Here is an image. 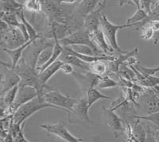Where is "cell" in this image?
<instances>
[{
	"mask_svg": "<svg viewBox=\"0 0 159 142\" xmlns=\"http://www.w3.org/2000/svg\"><path fill=\"white\" fill-rule=\"evenodd\" d=\"M90 71L97 76H103L108 72V69L103 61H96L90 64Z\"/></svg>",
	"mask_w": 159,
	"mask_h": 142,
	"instance_id": "4316f807",
	"label": "cell"
},
{
	"mask_svg": "<svg viewBox=\"0 0 159 142\" xmlns=\"http://www.w3.org/2000/svg\"><path fill=\"white\" fill-rule=\"evenodd\" d=\"M127 142H134L133 140H132L131 137H128V140H127Z\"/></svg>",
	"mask_w": 159,
	"mask_h": 142,
	"instance_id": "d590c367",
	"label": "cell"
},
{
	"mask_svg": "<svg viewBox=\"0 0 159 142\" xmlns=\"http://www.w3.org/2000/svg\"><path fill=\"white\" fill-rule=\"evenodd\" d=\"M134 2L137 6V11L134 15L127 20V24L137 25L139 23L143 22L148 17V15L142 9L141 6H140V1H134Z\"/></svg>",
	"mask_w": 159,
	"mask_h": 142,
	"instance_id": "ffe728a7",
	"label": "cell"
},
{
	"mask_svg": "<svg viewBox=\"0 0 159 142\" xmlns=\"http://www.w3.org/2000/svg\"><path fill=\"white\" fill-rule=\"evenodd\" d=\"M154 137H155L157 142H159V130H155V132H154Z\"/></svg>",
	"mask_w": 159,
	"mask_h": 142,
	"instance_id": "e575fe53",
	"label": "cell"
},
{
	"mask_svg": "<svg viewBox=\"0 0 159 142\" xmlns=\"http://www.w3.org/2000/svg\"><path fill=\"white\" fill-rule=\"evenodd\" d=\"M0 7L2 12L9 13H18V11L24 10L23 3L15 1V0H9V1H0Z\"/></svg>",
	"mask_w": 159,
	"mask_h": 142,
	"instance_id": "7402d4cb",
	"label": "cell"
},
{
	"mask_svg": "<svg viewBox=\"0 0 159 142\" xmlns=\"http://www.w3.org/2000/svg\"><path fill=\"white\" fill-rule=\"evenodd\" d=\"M147 130V137L144 142H157L155 137H154V132L157 130H154L150 126H147L146 127Z\"/></svg>",
	"mask_w": 159,
	"mask_h": 142,
	"instance_id": "1f68e13d",
	"label": "cell"
},
{
	"mask_svg": "<svg viewBox=\"0 0 159 142\" xmlns=\"http://www.w3.org/2000/svg\"><path fill=\"white\" fill-rule=\"evenodd\" d=\"M24 10L33 13H41L42 11V1L38 0H27L23 3Z\"/></svg>",
	"mask_w": 159,
	"mask_h": 142,
	"instance_id": "484cf974",
	"label": "cell"
},
{
	"mask_svg": "<svg viewBox=\"0 0 159 142\" xmlns=\"http://www.w3.org/2000/svg\"><path fill=\"white\" fill-rule=\"evenodd\" d=\"M61 71H62L65 74H71V75H72V74L74 73L75 69L74 66H72L71 64L63 62V64H62Z\"/></svg>",
	"mask_w": 159,
	"mask_h": 142,
	"instance_id": "d6a6232c",
	"label": "cell"
},
{
	"mask_svg": "<svg viewBox=\"0 0 159 142\" xmlns=\"http://www.w3.org/2000/svg\"><path fill=\"white\" fill-rule=\"evenodd\" d=\"M133 67L135 68L139 73H140L143 77H148V76H154L157 72H159V66L154 67V68H146L142 65L136 64Z\"/></svg>",
	"mask_w": 159,
	"mask_h": 142,
	"instance_id": "83f0119b",
	"label": "cell"
},
{
	"mask_svg": "<svg viewBox=\"0 0 159 142\" xmlns=\"http://www.w3.org/2000/svg\"><path fill=\"white\" fill-rule=\"evenodd\" d=\"M22 33L18 28L10 27L6 32L1 33V49L13 50L27 43Z\"/></svg>",
	"mask_w": 159,
	"mask_h": 142,
	"instance_id": "8992f818",
	"label": "cell"
},
{
	"mask_svg": "<svg viewBox=\"0 0 159 142\" xmlns=\"http://www.w3.org/2000/svg\"><path fill=\"white\" fill-rule=\"evenodd\" d=\"M47 107L57 108L56 106L46 103L44 99L43 95H39L36 98L18 108L17 111L14 113V115L12 116V122L14 124H23L25 120L31 115H33L34 113H35L38 110Z\"/></svg>",
	"mask_w": 159,
	"mask_h": 142,
	"instance_id": "7a4b0ae2",
	"label": "cell"
},
{
	"mask_svg": "<svg viewBox=\"0 0 159 142\" xmlns=\"http://www.w3.org/2000/svg\"><path fill=\"white\" fill-rule=\"evenodd\" d=\"M102 117L103 122L108 128H110L112 131L114 132L116 137H118L119 133H123L125 132V129L123 127V120L121 118L118 116L113 110L111 109L103 107L102 110Z\"/></svg>",
	"mask_w": 159,
	"mask_h": 142,
	"instance_id": "30bf717a",
	"label": "cell"
},
{
	"mask_svg": "<svg viewBox=\"0 0 159 142\" xmlns=\"http://www.w3.org/2000/svg\"><path fill=\"white\" fill-rule=\"evenodd\" d=\"M17 15H18V18H19L20 22H22L24 25H25V28L27 29L28 34H29L30 39V40H38L39 38H42V37L41 35H39L37 32L36 29H34V27L27 20L25 19V17L24 15V10L18 11V13H16Z\"/></svg>",
	"mask_w": 159,
	"mask_h": 142,
	"instance_id": "603a6c76",
	"label": "cell"
},
{
	"mask_svg": "<svg viewBox=\"0 0 159 142\" xmlns=\"http://www.w3.org/2000/svg\"><path fill=\"white\" fill-rule=\"evenodd\" d=\"M70 47L72 50L76 52V53L82 54V55H86V56H100L97 52L94 51V49L91 48L89 45H72Z\"/></svg>",
	"mask_w": 159,
	"mask_h": 142,
	"instance_id": "d4e9b609",
	"label": "cell"
},
{
	"mask_svg": "<svg viewBox=\"0 0 159 142\" xmlns=\"http://www.w3.org/2000/svg\"><path fill=\"white\" fill-rule=\"evenodd\" d=\"M86 99H87L88 105H89V109L91 106L94 104L96 102L100 100V99H106V100H115V99L111 98L109 96L104 95L103 94H101L96 88H92L88 90L84 94Z\"/></svg>",
	"mask_w": 159,
	"mask_h": 142,
	"instance_id": "d6986e66",
	"label": "cell"
},
{
	"mask_svg": "<svg viewBox=\"0 0 159 142\" xmlns=\"http://www.w3.org/2000/svg\"><path fill=\"white\" fill-rule=\"evenodd\" d=\"M38 95H39V93L34 88L30 87H19L18 93L17 95L15 103H13L3 113H1V118L5 117H9V116H13L20 106H22V105L28 103V102H30V101L34 99Z\"/></svg>",
	"mask_w": 159,
	"mask_h": 142,
	"instance_id": "52a82bcc",
	"label": "cell"
},
{
	"mask_svg": "<svg viewBox=\"0 0 159 142\" xmlns=\"http://www.w3.org/2000/svg\"><path fill=\"white\" fill-rule=\"evenodd\" d=\"M100 1L98 0H85V1H80L79 3L76 5V10L78 14L81 15L83 18L89 15L90 13L96 9V6L99 5Z\"/></svg>",
	"mask_w": 159,
	"mask_h": 142,
	"instance_id": "ac0fdd59",
	"label": "cell"
},
{
	"mask_svg": "<svg viewBox=\"0 0 159 142\" xmlns=\"http://www.w3.org/2000/svg\"><path fill=\"white\" fill-rule=\"evenodd\" d=\"M89 105H88L87 99H86L85 95H83V97L80 98V100L76 102L75 106L72 108L71 113L68 114V117L72 114L75 117H76L77 120H80L82 122H86L88 123L93 124V122L89 118Z\"/></svg>",
	"mask_w": 159,
	"mask_h": 142,
	"instance_id": "7c38bea8",
	"label": "cell"
},
{
	"mask_svg": "<svg viewBox=\"0 0 159 142\" xmlns=\"http://www.w3.org/2000/svg\"><path fill=\"white\" fill-rule=\"evenodd\" d=\"M141 31V38L145 41H150L153 40L154 35V30L152 29V27L150 26L148 24L143 25L141 29H139Z\"/></svg>",
	"mask_w": 159,
	"mask_h": 142,
	"instance_id": "4dcf8cb0",
	"label": "cell"
},
{
	"mask_svg": "<svg viewBox=\"0 0 159 142\" xmlns=\"http://www.w3.org/2000/svg\"><path fill=\"white\" fill-rule=\"evenodd\" d=\"M40 127L50 134L55 135L66 142H83L82 139L78 138L76 136L72 134L67 128L65 127V124L62 122L57 124L40 125Z\"/></svg>",
	"mask_w": 159,
	"mask_h": 142,
	"instance_id": "ba28073f",
	"label": "cell"
},
{
	"mask_svg": "<svg viewBox=\"0 0 159 142\" xmlns=\"http://www.w3.org/2000/svg\"><path fill=\"white\" fill-rule=\"evenodd\" d=\"M20 81V77L14 71L11 70V73L6 75L2 72L1 76V95H4L13 87L19 85Z\"/></svg>",
	"mask_w": 159,
	"mask_h": 142,
	"instance_id": "5bb4252c",
	"label": "cell"
},
{
	"mask_svg": "<svg viewBox=\"0 0 159 142\" xmlns=\"http://www.w3.org/2000/svg\"><path fill=\"white\" fill-rule=\"evenodd\" d=\"M148 24L150 26L152 27V29H154V32H157V31H159V21H157V20H154V21H150V22H149ZM146 24V25H147Z\"/></svg>",
	"mask_w": 159,
	"mask_h": 142,
	"instance_id": "836d02e7",
	"label": "cell"
},
{
	"mask_svg": "<svg viewBox=\"0 0 159 142\" xmlns=\"http://www.w3.org/2000/svg\"><path fill=\"white\" fill-rule=\"evenodd\" d=\"M139 83L143 87L150 88V87H156L159 86V77L155 76H148V77H143L139 79Z\"/></svg>",
	"mask_w": 159,
	"mask_h": 142,
	"instance_id": "f1b7e54d",
	"label": "cell"
},
{
	"mask_svg": "<svg viewBox=\"0 0 159 142\" xmlns=\"http://www.w3.org/2000/svg\"><path fill=\"white\" fill-rule=\"evenodd\" d=\"M119 86L118 82L115 81L114 79L110 78L109 76H103L102 80L100 81L99 84L98 85V87L99 89H107V88H112V87H116Z\"/></svg>",
	"mask_w": 159,
	"mask_h": 142,
	"instance_id": "f546056e",
	"label": "cell"
},
{
	"mask_svg": "<svg viewBox=\"0 0 159 142\" xmlns=\"http://www.w3.org/2000/svg\"><path fill=\"white\" fill-rule=\"evenodd\" d=\"M18 90H19V87L18 85L8 91L7 92H6L4 95H1V99H0L1 100V113H3L13 103H15L17 95L18 93Z\"/></svg>",
	"mask_w": 159,
	"mask_h": 142,
	"instance_id": "e0dca14e",
	"label": "cell"
},
{
	"mask_svg": "<svg viewBox=\"0 0 159 142\" xmlns=\"http://www.w3.org/2000/svg\"><path fill=\"white\" fill-rule=\"evenodd\" d=\"M1 21L6 22L11 27L18 28L20 24L19 18L16 13H9V12H2L1 11Z\"/></svg>",
	"mask_w": 159,
	"mask_h": 142,
	"instance_id": "cb8c5ba5",
	"label": "cell"
},
{
	"mask_svg": "<svg viewBox=\"0 0 159 142\" xmlns=\"http://www.w3.org/2000/svg\"><path fill=\"white\" fill-rule=\"evenodd\" d=\"M53 46L49 47V48L43 49L38 55L36 63V70L38 72H40L41 69L44 65H45L49 61V60L52 57V53H53Z\"/></svg>",
	"mask_w": 159,
	"mask_h": 142,
	"instance_id": "44dd1931",
	"label": "cell"
},
{
	"mask_svg": "<svg viewBox=\"0 0 159 142\" xmlns=\"http://www.w3.org/2000/svg\"><path fill=\"white\" fill-rule=\"evenodd\" d=\"M72 76L77 81L82 90L84 91V93L88 90L92 88H95V87L99 84L100 81L103 79V76H99L89 72H84L81 71L80 72H74L72 74Z\"/></svg>",
	"mask_w": 159,
	"mask_h": 142,
	"instance_id": "9c48e42d",
	"label": "cell"
},
{
	"mask_svg": "<svg viewBox=\"0 0 159 142\" xmlns=\"http://www.w3.org/2000/svg\"><path fill=\"white\" fill-rule=\"evenodd\" d=\"M106 6V1H100L98 7L85 17L84 20V28L90 33L100 29V19L102 11Z\"/></svg>",
	"mask_w": 159,
	"mask_h": 142,
	"instance_id": "8fae6325",
	"label": "cell"
},
{
	"mask_svg": "<svg viewBox=\"0 0 159 142\" xmlns=\"http://www.w3.org/2000/svg\"><path fill=\"white\" fill-rule=\"evenodd\" d=\"M90 37L95 46L99 51L103 52L105 55L107 54V56H111V54L115 52L114 49H112L111 45L108 44V42H107V39L105 38L101 29H99L98 30L90 33Z\"/></svg>",
	"mask_w": 159,
	"mask_h": 142,
	"instance_id": "4fadbf2b",
	"label": "cell"
},
{
	"mask_svg": "<svg viewBox=\"0 0 159 142\" xmlns=\"http://www.w3.org/2000/svg\"><path fill=\"white\" fill-rule=\"evenodd\" d=\"M14 72L20 77L19 87H30L34 88L39 95H43L45 91L52 90L50 87L43 86L39 79V72L25 62L23 57L17 64Z\"/></svg>",
	"mask_w": 159,
	"mask_h": 142,
	"instance_id": "6da1fadb",
	"label": "cell"
},
{
	"mask_svg": "<svg viewBox=\"0 0 159 142\" xmlns=\"http://www.w3.org/2000/svg\"><path fill=\"white\" fill-rule=\"evenodd\" d=\"M62 64H63V62L61 60H57L56 62L46 68L43 72L39 73V79L43 86H48L47 82L58 71H61Z\"/></svg>",
	"mask_w": 159,
	"mask_h": 142,
	"instance_id": "2e32d148",
	"label": "cell"
},
{
	"mask_svg": "<svg viewBox=\"0 0 159 142\" xmlns=\"http://www.w3.org/2000/svg\"><path fill=\"white\" fill-rule=\"evenodd\" d=\"M42 95L46 103L56 106L57 109H62L65 110L68 114L71 113L72 108L77 102L70 96L65 95L61 92L54 89L45 91Z\"/></svg>",
	"mask_w": 159,
	"mask_h": 142,
	"instance_id": "5b68a950",
	"label": "cell"
},
{
	"mask_svg": "<svg viewBox=\"0 0 159 142\" xmlns=\"http://www.w3.org/2000/svg\"><path fill=\"white\" fill-rule=\"evenodd\" d=\"M139 52V49L136 47L134 50L129 51V52H123L119 53V57L116 58L114 61L109 62V71L113 73H117L119 70V68L123 64L128 61V60L131 57H134Z\"/></svg>",
	"mask_w": 159,
	"mask_h": 142,
	"instance_id": "9a60e30c",
	"label": "cell"
},
{
	"mask_svg": "<svg viewBox=\"0 0 159 142\" xmlns=\"http://www.w3.org/2000/svg\"><path fill=\"white\" fill-rule=\"evenodd\" d=\"M134 26L133 25H117L111 23L107 18L106 15H102L101 19H100V29L103 31L105 38L107 39V42L111 45L112 49L116 52L122 53L124 51H122L120 47L119 46V44L117 42V32L119 29H125V28H129V27Z\"/></svg>",
	"mask_w": 159,
	"mask_h": 142,
	"instance_id": "3957f363",
	"label": "cell"
},
{
	"mask_svg": "<svg viewBox=\"0 0 159 142\" xmlns=\"http://www.w3.org/2000/svg\"><path fill=\"white\" fill-rule=\"evenodd\" d=\"M59 42L63 47H69L72 46V45H89V46H90L91 48L94 49L95 52H97L100 56H107V55H105L101 51H99L95 46L92 39H91L90 33L86 30L84 28H82V29H79V30L76 31V32L72 33V34L63 38V39L59 40Z\"/></svg>",
	"mask_w": 159,
	"mask_h": 142,
	"instance_id": "277c9868",
	"label": "cell"
}]
</instances>
